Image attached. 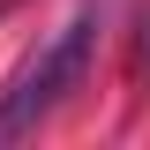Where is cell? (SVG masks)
Instances as JSON below:
<instances>
[{"instance_id": "cell-1", "label": "cell", "mask_w": 150, "mask_h": 150, "mask_svg": "<svg viewBox=\"0 0 150 150\" xmlns=\"http://www.w3.org/2000/svg\"><path fill=\"white\" fill-rule=\"evenodd\" d=\"M90 45H98V0L83 15H68L15 75H8V90H0V143L30 135L38 120H53V112L68 105V90L83 83V68H90Z\"/></svg>"}, {"instance_id": "cell-2", "label": "cell", "mask_w": 150, "mask_h": 150, "mask_svg": "<svg viewBox=\"0 0 150 150\" xmlns=\"http://www.w3.org/2000/svg\"><path fill=\"white\" fill-rule=\"evenodd\" d=\"M128 75L135 83L150 75V0H143V15H135V38H128Z\"/></svg>"}]
</instances>
